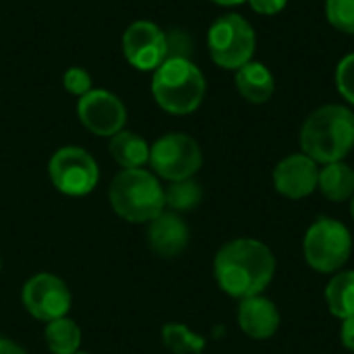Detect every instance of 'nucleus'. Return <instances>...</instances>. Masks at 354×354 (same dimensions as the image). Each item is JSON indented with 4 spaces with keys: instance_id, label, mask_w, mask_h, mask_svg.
I'll list each match as a JSON object with an SVG mask.
<instances>
[{
    "instance_id": "412c9836",
    "label": "nucleus",
    "mask_w": 354,
    "mask_h": 354,
    "mask_svg": "<svg viewBox=\"0 0 354 354\" xmlns=\"http://www.w3.org/2000/svg\"><path fill=\"white\" fill-rule=\"evenodd\" d=\"M201 187L199 183H195L193 178H185V180H176L170 183V187L164 191V199L166 205L172 207L174 212H189L195 209L201 203Z\"/></svg>"
},
{
    "instance_id": "4468645a",
    "label": "nucleus",
    "mask_w": 354,
    "mask_h": 354,
    "mask_svg": "<svg viewBox=\"0 0 354 354\" xmlns=\"http://www.w3.org/2000/svg\"><path fill=\"white\" fill-rule=\"evenodd\" d=\"M239 326L249 338L268 340L280 328V313L270 299L261 295L249 297L239 307Z\"/></svg>"
},
{
    "instance_id": "bb28decb",
    "label": "nucleus",
    "mask_w": 354,
    "mask_h": 354,
    "mask_svg": "<svg viewBox=\"0 0 354 354\" xmlns=\"http://www.w3.org/2000/svg\"><path fill=\"white\" fill-rule=\"evenodd\" d=\"M340 336H342V344H344L348 351H353L354 353V317H348V319L342 322V332H340Z\"/></svg>"
},
{
    "instance_id": "f257e3e1",
    "label": "nucleus",
    "mask_w": 354,
    "mask_h": 354,
    "mask_svg": "<svg viewBox=\"0 0 354 354\" xmlns=\"http://www.w3.org/2000/svg\"><path fill=\"white\" fill-rule=\"evenodd\" d=\"M214 274L226 295L243 301L268 288L276 274V257L270 247L259 241L236 239L218 251Z\"/></svg>"
},
{
    "instance_id": "39448f33",
    "label": "nucleus",
    "mask_w": 354,
    "mask_h": 354,
    "mask_svg": "<svg viewBox=\"0 0 354 354\" xmlns=\"http://www.w3.org/2000/svg\"><path fill=\"white\" fill-rule=\"evenodd\" d=\"M255 31L251 23L241 15H222L214 21L207 33V48L212 60L228 71H239L253 60Z\"/></svg>"
},
{
    "instance_id": "f03ea898",
    "label": "nucleus",
    "mask_w": 354,
    "mask_h": 354,
    "mask_svg": "<svg viewBox=\"0 0 354 354\" xmlns=\"http://www.w3.org/2000/svg\"><path fill=\"white\" fill-rule=\"evenodd\" d=\"M301 147L317 164L342 162L354 147V114L336 104L317 108L301 129Z\"/></svg>"
},
{
    "instance_id": "cd10ccee",
    "label": "nucleus",
    "mask_w": 354,
    "mask_h": 354,
    "mask_svg": "<svg viewBox=\"0 0 354 354\" xmlns=\"http://www.w3.org/2000/svg\"><path fill=\"white\" fill-rule=\"evenodd\" d=\"M0 354H27L19 344L6 340V338H0Z\"/></svg>"
},
{
    "instance_id": "5701e85b",
    "label": "nucleus",
    "mask_w": 354,
    "mask_h": 354,
    "mask_svg": "<svg viewBox=\"0 0 354 354\" xmlns=\"http://www.w3.org/2000/svg\"><path fill=\"white\" fill-rule=\"evenodd\" d=\"M336 87L342 97L354 106V52L340 60L336 68Z\"/></svg>"
},
{
    "instance_id": "2eb2a0df",
    "label": "nucleus",
    "mask_w": 354,
    "mask_h": 354,
    "mask_svg": "<svg viewBox=\"0 0 354 354\" xmlns=\"http://www.w3.org/2000/svg\"><path fill=\"white\" fill-rule=\"evenodd\" d=\"M236 89L247 102L263 104L274 95L276 81H274L272 71L266 64L251 60L236 71Z\"/></svg>"
},
{
    "instance_id": "aec40b11",
    "label": "nucleus",
    "mask_w": 354,
    "mask_h": 354,
    "mask_svg": "<svg viewBox=\"0 0 354 354\" xmlns=\"http://www.w3.org/2000/svg\"><path fill=\"white\" fill-rule=\"evenodd\" d=\"M162 338L168 351L174 354H199L205 348V340L191 332L183 324H168L162 330Z\"/></svg>"
},
{
    "instance_id": "20e7f679",
    "label": "nucleus",
    "mask_w": 354,
    "mask_h": 354,
    "mask_svg": "<svg viewBox=\"0 0 354 354\" xmlns=\"http://www.w3.org/2000/svg\"><path fill=\"white\" fill-rule=\"evenodd\" d=\"M110 205L127 222H151L164 212L166 199L160 180L143 170H122L110 185Z\"/></svg>"
},
{
    "instance_id": "6e6552de",
    "label": "nucleus",
    "mask_w": 354,
    "mask_h": 354,
    "mask_svg": "<svg viewBox=\"0 0 354 354\" xmlns=\"http://www.w3.org/2000/svg\"><path fill=\"white\" fill-rule=\"evenodd\" d=\"M52 185L71 197H83L91 193L100 180V168L93 156L81 147H60L48 164Z\"/></svg>"
},
{
    "instance_id": "f3484780",
    "label": "nucleus",
    "mask_w": 354,
    "mask_h": 354,
    "mask_svg": "<svg viewBox=\"0 0 354 354\" xmlns=\"http://www.w3.org/2000/svg\"><path fill=\"white\" fill-rule=\"evenodd\" d=\"M317 189L330 201H346L354 195V170L344 162L326 164L319 170Z\"/></svg>"
},
{
    "instance_id": "393cba45",
    "label": "nucleus",
    "mask_w": 354,
    "mask_h": 354,
    "mask_svg": "<svg viewBox=\"0 0 354 354\" xmlns=\"http://www.w3.org/2000/svg\"><path fill=\"white\" fill-rule=\"evenodd\" d=\"M191 39L185 31H170L166 33V58H189L191 54Z\"/></svg>"
},
{
    "instance_id": "7c9ffc66",
    "label": "nucleus",
    "mask_w": 354,
    "mask_h": 354,
    "mask_svg": "<svg viewBox=\"0 0 354 354\" xmlns=\"http://www.w3.org/2000/svg\"><path fill=\"white\" fill-rule=\"evenodd\" d=\"M73 354H87V353H81V351H77V353H73Z\"/></svg>"
},
{
    "instance_id": "f8f14e48",
    "label": "nucleus",
    "mask_w": 354,
    "mask_h": 354,
    "mask_svg": "<svg viewBox=\"0 0 354 354\" xmlns=\"http://www.w3.org/2000/svg\"><path fill=\"white\" fill-rule=\"evenodd\" d=\"M319 168L305 153L284 158L274 170V185L280 195L288 199H303L317 189Z\"/></svg>"
},
{
    "instance_id": "a878e982",
    "label": "nucleus",
    "mask_w": 354,
    "mask_h": 354,
    "mask_svg": "<svg viewBox=\"0 0 354 354\" xmlns=\"http://www.w3.org/2000/svg\"><path fill=\"white\" fill-rule=\"evenodd\" d=\"M286 2L288 0H249L251 8L259 15H278L280 10H284Z\"/></svg>"
},
{
    "instance_id": "9b49d317",
    "label": "nucleus",
    "mask_w": 354,
    "mask_h": 354,
    "mask_svg": "<svg viewBox=\"0 0 354 354\" xmlns=\"http://www.w3.org/2000/svg\"><path fill=\"white\" fill-rule=\"evenodd\" d=\"M122 52L133 68L156 71L166 60V33L151 21H135L122 35Z\"/></svg>"
},
{
    "instance_id": "1a4fd4ad",
    "label": "nucleus",
    "mask_w": 354,
    "mask_h": 354,
    "mask_svg": "<svg viewBox=\"0 0 354 354\" xmlns=\"http://www.w3.org/2000/svg\"><path fill=\"white\" fill-rule=\"evenodd\" d=\"M81 124L97 137H114L127 124V108L122 100L108 89H91L77 102Z\"/></svg>"
},
{
    "instance_id": "0eeeda50",
    "label": "nucleus",
    "mask_w": 354,
    "mask_h": 354,
    "mask_svg": "<svg viewBox=\"0 0 354 354\" xmlns=\"http://www.w3.org/2000/svg\"><path fill=\"white\" fill-rule=\"evenodd\" d=\"M149 164L158 176L176 183L193 178L203 164V156L193 137L185 133H168L149 147Z\"/></svg>"
},
{
    "instance_id": "9d476101",
    "label": "nucleus",
    "mask_w": 354,
    "mask_h": 354,
    "mask_svg": "<svg viewBox=\"0 0 354 354\" xmlns=\"http://www.w3.org/2000/svg\"><path fill=\"white\" fill-rule=\"evenodd\" d=\"M23 305L29 315L48 324L58 317H66L71 309V290L60 278L52 274H37L23 286Z\"/></svg>"
},
{
    "instance_id": "4be33fe9",
    "label": "nucleus",
    "mask_w": 354,
    "mask_h": 354,
    "mask_svg": "<svg viewBox=\"0 0 354 354\" xmlns=\"http://www.w3.org/2000/svg\"><path fill=\"white\" fill-rule=\"evenodd\" d=\"M326 12L338 31L354 33V0H328Z\"/></svg>"
},
{
    "instance_id": "b1692460",
    "label": "nucleus",
    "mask_w": 354,
    "mask_h": 354,
    "mask_svg": "<svg viewBox=\"0 0 354 354\" xmlns=\"http://www.w3.org/2000/svg\"><path fill=\"white\" fill-rule=\"evenodd\" d=\"M62 85L68 93L81 97L85 93L91 91V75L81 68V66H71L64 75H62Z\"/></svg>"
},
{
    "instance_id": "c756f323",
    "label": "nucleus",
    "mask_w": 354,
    "mask_h": 354,
    "mask_svg": "<svg viewBox=\"0 0 354 354\" xmlns=\"http://www.w3.org/2000/svg\"><path fill=\"white\" fill-rule=\"evenodd\" d=\"M351 214H353V218H354V195H353V203H351Z\"/></svg>"
},
{
    "instance_id": "423d86ee",
    "label": "nucleus",
    "mask_w": 354,
    "mask_h": 354,
    "mask_svg": "<svg viewBox=\"0 0 354 354\" xmlns=\"http://www.w3.org/2000/svg\"><path fill=\"white\" fill-rule=\"evenodd\" d=\"M353 236L348 228L334 218H319L307 230L303 253L307 263L319 274L338 272L351 257Z\"/></svg>"
},
{
    "instance_id": "a211bd4d",
    "label": "nucleus",
    "mask_w": 354,
    "mask_h": 354,
    "mask_svg": "<svg viewBox=\"0 0 354 354\" xmlns=\"http://www.w3.org/2000/svg\"><path fill=\"white\" fill-rule=\"evenodd\" d=\"M326 301L332 315L338 319L354 317V272H340L330 280Z\"/></svg>"
},
{
    "instance_id": "c85d7f7f",
    "label": "nucleus",
    "mask_w": 354,
    "mask_h": 354,
    "mask_svg": "<svg viewBox=\"0 0 354 354\" xmlns=\"http://www.w3.org/2000/svg\"><path fill=\"white\" fill-rule=\"evenodd\" d=\"M212 2H216L220 6H236V4H243L245 0H212Z\"/></svg>"
},
{
    "instance_id": "ddd939ff",
    "label": "nucleus",
    "mask_w": 354,
    "mask_h": 354,
    "mask_svg": "<svg viewBox=\"0 0 354 354\" xmlns=\"http://www.w3.org/2000/svg\"><path fill=\"white\" fill-rule=\"evenodd\" d=\"M147 243L160 257H176L189 245V228L174 212H162L149 222Z\"/></svg>"
},
{
    "instance_id": "dca6fc26",
    "label": "nucleus",
    "mask_w": 354,
    "mask_h": 354,
    "mask_svg": "<svg viewBox=\"0 0 354 354\" xmlns=\"http://www.w3.org/2000/svg\"><path fill=\"white\" fill-rule=\"evenodd\" d=\"M110 156L122 170L143 168V164L149 162V145L147 141L133 133V131H120L114 137H110Z\"/></svg>"
},
{
    "instance_id": "7ed1b4c3",
    "label": "nucleus",
    "mask_w": 354,
    "mask_h": 354,
    "mask_svg": "<svg viewBox=\"0 0 354 354\" xmlns=\"http://www.w3.org/2000/svg\"><path fill=\"white\" fill-rule=\"evenodd\" d=\"M151 93L162 110L185 116L205 97V77L189 58H166L151 77Z\"/></svg>"
},
{
    "instance_id": "6ab92c4d",
    "label": "nucleus",
    "mask_w": 354,
    "mask_h": 354,
    "mask_svg": "<svg viewBox=\"0 0 354 354\" xmlns=\"http://www.w3.org/2000/svg\"><path fill=\"white\" fill-rule=\"evenodd\" d=\"M46 344L52 354H73L81 346V330L68 317H58L46 326Z\"/></svg>"
}]
</instances>
